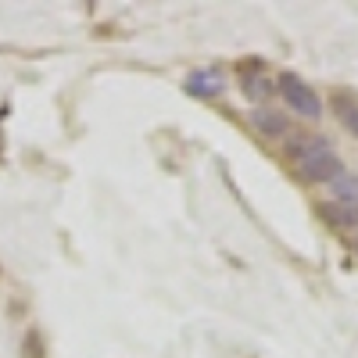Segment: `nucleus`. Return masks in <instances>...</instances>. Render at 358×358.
<instances>
[{
    "mask_svg": "<svg viewBox=\"0 0 358 358\" xmlns=\"http://www.w3.org/2000/svg\"><path fill=\"white\" fill-rule=\"evenodd\" d=\"M287 158L301 183H334L344 176V162L337 147L319 133H290L287 136Z\"/></svg>",
    "mask_w": 358,
    "mask_h": 358,
    "instance_id": "f257e3e1",
    "label": "nucleus"
},
{
    "mask_svg": "<svg viewBox=\"0 0 358 358\" xmlns=\"http://www.w3.org/2000/svg\"><path fill=\"white\" fill-rule=\"evenodd\" d=\"M276 94H280V101H283L294 115L308 118V122H319V118H322V101H319V94H315V90H312L301 76L280 72V76H276Z\"/></svg>",
    "mask_w": 358,
    "mask_h": 358,
    "instance_id": "f03ea898",
    "label": "nucleus"
},
{
    "mask_svg": "<svg viewBox=\"0 0 358 358\" xmlns=\"http://www.w3.org/2000/svg\"><path fill=\"white\" fill-rule=\"evenodd\" d=\"M251 126L265 136V140H287L290 136V115L273 108V104H265V108H255L251 111Z\"/></svg>",
    "mask_w": 358,
    "mask_h": 358,
    "instance_id": "7ed1b4c3",
    "label": "nucleus"
},
{
    "mask_svg": "<svg viewBox=\"0 0 358 358\" xmlns=\"http://www.w3.org/2000/svg\"><path fill=\"white\" fill-rule=\"evenodd\" d=\"M187 94L197 97V101H212V97H222L226 94V76L219 69H197L187 76Z\"/></svg>",
    "mask_w": 358,
    "mask_h": 358,
    "instance_id": "20e7f679",
    "label": "nucleus"
},
{
    "mask_svg": "<svg viewBox=\"0 0 358 358\" xmlns=\"http://www.w3.org/2000/svg\"><path fill=\"white\" fill-rule=\"evenodd\" d=\"M241 90H244V97L258 108H265V101H273L276 97V79L262 72V69H244L241 72Z\"/></svg>",
    "mask_w": 358,
    "mask_h": 358,
    "instance_id": "39448f33",
    "label": "nucleus"
},
{
    "mask_svg": "<svg viewBox=\"0 0 358 358\" xmlns=\"http://www.w3.org/2000/svg\"><path fill=\"white\" fill-rule=\"evenodd\" d=\"M315 212L322 215V222H326V226H334V229H341V233L358 229V208H351V204L322 201V204H315Z\"/></svg>",
    "mask_w": 358,
    "mask_h": 358,
    "instance_id": "423d86ee",
    "label": "nucleus"
},
{
    "mask_svg": "<svg viewBox=\"0 0 358 358\" xmlns=\"http://www.w3.org/2000/svg\"><path fill=\"white\" fill-rule=\"evenodd\" d=\"M334 118L341 122V129H348L351 136H358V101L355 97L337 94L334 97Z\"/></svg>",
    "mask_w": 358,
    "mask_h": 358,
    "instance_id": "0eeeda50",
    "label": "nucleus"
},
{
    "mask_svg": "<svg viewBox=\"0 0 358 358\" xmlns=\"http://www.w3.org/2000/svg\"><path fill=\"white\" fill-rule=\"evenodd\" d=\"M330 190H334V201H337V204L358 208V176L344 172L341 179H334V183H330Z\"/></svg>",
    "mask_w": 358,
    "mask_h": 358,
    "instance_id": "6e6552de",
    "label": "nucleus"
},
{
    "mask_svg": "<svg viewBox=\"0 0 358 358\" xmlns=\"http://www.w3.org/2000/svg\"><path fill=\"white\" fill-rule=\"evenodd\" d=\"M355 251H358V244H355Z\"/></svg>",
    "mask_w": 358,
    "mask_h": 358,
    "instance_id": "1a4fd4ad",
    "label": "nucleus"
}]
</instances>
